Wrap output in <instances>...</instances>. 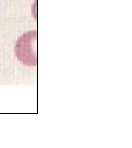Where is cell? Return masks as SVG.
<instances>
[{
  "label": "cell",
  "mask_w": 132,
  "mask_h": 148,
  "mask_svg": "<svg viewBox=\"0 0 132 148\" xmlns=\"http://www.w3.org/2000/svg\"><path fill=\"white\" fill-rule=\"evenodd\" d=\"M34 32H30L20 37L16 44L15 52L18 59L27 65L36 64V57L33 50L35 42Z\"/></svg>",
  "instance_id": "1"
}]
</instances>
